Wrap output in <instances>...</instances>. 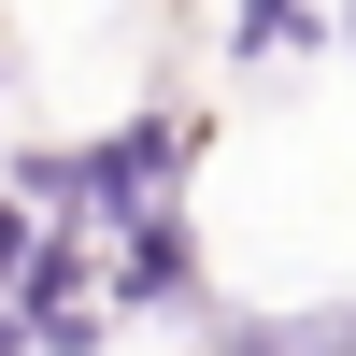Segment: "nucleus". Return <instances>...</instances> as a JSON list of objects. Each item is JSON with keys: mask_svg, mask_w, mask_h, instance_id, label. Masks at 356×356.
Masks as SVG:
<instances>
[{"mask_svg": "<svg viewBox=\"0 0 356 356\" xmlns=\"http://www.w3.org/2000/svg\"><path fill=\"white\" fill-rule=\"evenodd\" d=\"M200 157H214V114L129 100V114H100V129H72V143H0V186L43 200V214L86 228V243H114V228H143L157 200H186Z\"/></svg>", "mask_w": 356, "mask_h": 356, "instance_id": "1", "label": "nucleus"}, {"mask_svg": "<svg viewBox=\"0 0 356 356\" xmlns=\"http://www.w3.org/2000/svg\"><path fill=\"white\" fill-rule=\"evenodd\" d=\"M100 300H114V328H143V314H200V300H214V243H200L186 200H157L143 228L100 243Z\"/></svg>", "mask_w": 356, "mask_h": 356, "instance_id": "2", "label": "nucleus"}, {"mask_svg": "<svg viewBox=\"0 0 356 356\" xmlns=\"http://www.w3.org/2000/svg\"><path fill=\"white\" fill-rule=\"evenodd\" d=\"M15 314H29V356H114V300H100V243L43 214V243H29V271H15Z\"/></svg>", "mask_w": 356, "mask_h": 356, "instance_id": "3", "label": "nucleus"}, {"mask_svg": "<svg viewBox=\"0 0 356 356\" xmlns=\"http://www.w3.org/2000/svg\"><path fill=\"white\" fill-rule=\"evenodd\" d=\"M186 356H356V300H300V314H186Z\"/></svg>", "mask_w": 356, "mask_h": 356, "instance_id": "4", "label": "nucleus"}, {"mask_svg": "<svg viewBox=\"0 0 356 356\" xmlns=\"http://www.w3.org/2000/svg\"><path fill=\"white\" fill-rule=\"evenodd\" d=\"M328 57V0H228V72H300Z\"/></svg>", "mask_w": 356, "mask_h": 356, "instance_id": "5", "label": "nucleus"}, {"mask_svg": "<svg viewBox=\"0 0 356 356\" xmlns=\"http://www.w3.org/2000/svg\"><path fill=\"white\" fill-rule=\"evenodd\" d=\"M29 243H43V200H15V186H0V285L29 271Z\"/></svg>", "mask_w": 356, "mask_h": 356, "instance_id": "6", "label": "nucleus"}, {"mask_svg": "<svg viewBox=\"0 0 356 356\" xmlns=\"http://www.w3.org/2000/svg\"><path fill=\"white\" fill-rule=\"evenodd\" d=\"M0 356H29V314H15V285H0Z\"/></svg>", "mask_w": 356, "mask_h": 356, "instance_id": "7", "label": "nucleus"}, {"mask_svg": "<svg viewBox=\"0 0 356 356\" xmlns=\"http://www.w3.org/2000/svg\"><path fill=\"white\" fill-rule=\"evenodd\" d=\"M328 57H356V0H328Z\"/></svg>", "mask_w": 356, "mask_h": 356, "instance_id": "8", "label": "nucleus"}, {"mask_svg": "<svg viewBox=\"0 0 356 356\" xmlns=\"http://www.w3.org/2000/svg\"><path fill=\"white\" fill-rule=\"evenodd\" d=\"M0 129H15V57H0Z\"/></svg>", "mask_w": 356, "mask_h": 356, "instance_id": "9", "label": "nucleus"}]
</instances>
